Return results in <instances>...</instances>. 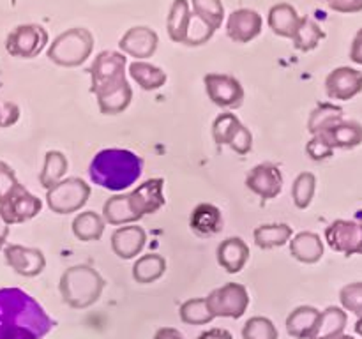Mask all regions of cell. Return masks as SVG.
I'll return each mask as SVG.
<instances>
[{
  "instance_id": "6da1fadb",
  "label": "cell",
  "mask_w": 362,
  "mask_h": 339,
  "mask_svg": "<svg viewBox=\"0 0 362 339\" xmlns=\"http://www.w3.org/2000/svg\"><path fill=\"white\" fill-rule=\"evenodd\" d=\"M53 327L55 320L30 293L0 288V339H45Z\"/></svg>"
},
{
  "instance_id": "7a4b0ae2",
  "label": "cell",
  "mask_w": 362,
  "mask_h": 339,
  "mask_svg": "<svg viewBox=\"0 0 362 339\" xmlns=\"http://www.w3.org/2000/svg\"><path fill=\"white\" fill-rule=\"evenodd\" d=\"M144 172V161L127 148H105L92 157L88 175L95 186L120 193L138 182Z\"/></svg>"
},
{
  "instance_id": "3957f363",
  "label": "cell",
  "mask_w": 362,
  "mask_h": 339,
  "mask_svg": "<svg viewBox=\"0 0 362 339\" xmlns=\"http://www.w3.org/2000/svg\"><path fill=\"white\" fill-rule=\"evenodd\" d=\"M59 290L67 306L73 309H87L101 299L105 279L90 265H73L60 275Z\"/></svg>"
},
{
  "instance_id": "277c9868",
  "label": "cell",
  "mask_w": 362,
  "mask_h": 339,
  "mask_svg": "<svg viewBox=\"0 0 362 339\" xmlns=\"http://www.w3.org/2000/svg\"><path fill=\"white\" fill-rule=\"evenodd\" d=\"M94 35L85 27H73L49 42L48 59L62 67H78L92 55Z\"/></svg>"
},
{
  "instance_id": "5b68a950",
  "label": "cell",
  "mask_w": 362,
  "mask_h": 339,
  "mask_svg": "<svg viewBox=\"0 0 362 339\" xmlns=\"http://www.w3.org/2000/svg\"><path fill=\"white\" fill-rule=\"evenodd\" d=\"M90 186L80 177H67L46 189V203L55 214L66 215L81 210L90 198Z\"/></svg>"
},
{
  "instance_id": "8992f818",
  "label": "cell",
  "mask_w": 362,
  "mask_h": 339,
  "mask_svg": "<svg viewBox=\"0 0 362 339\" xmlns=\"http://www.w3.org/2000/svg\"><path fill=\"white\" fill-rule=\"evenodd\" d=\"M207 307L214 318H240L250 307V292L240 282H226L212 290L207 297Z\"/></svg>"
},
{
  "instance_id": "52a82bcc",
  "label": "cell",
  "mask_w": 362,
  "mask_h": 339,
  "mask_svg": "<svg viewBox=\"0 0 362 339\" xmlns=\"http://www.w3.org/2000/svg\"><path fill=\"white\" fill-rule=\"evenodd\" d=\"M126 66L127 60L124 53L113 52V49H105V52L98 53L94 62L88 67L92 94L95 95L98 92L126 81Z\"/></svg>"
},
{
  "instance_id": "ba28073f",
  "label": "cell",
  "mask_w": 362,
  "mask_h": 339,
  "mask_svg": "<svg viewBox=\"0 0 362 339\" xmlns=\"http://www.w3.org/2000/svg\"><path fill=\"white\" fill-rule=\"evenodd\" d=\"M49 42L48 30L37 23L18 25L6 39V52L16 59H35Z\"/></svg>"
},
{
  "instance_id": "9c48e42d",
  "label": "cell",
  "mask_w": 362,
  "mask_h": 339,
  "mask_svg": "<svg viewBox=\"0 0 362 339\" xmlns=\"http://www.w3.org/2000/svg\"><path fill=\"white\" fill-rule=\"evenodd\" d=\"M205 92L216 106L225 109H237L244 102V88L232 74L209 73L204 76Z\"/></svg>"
},
{
  "instance_id": "30bf717a",
  "label": "cell",
  "mask_w": 362,
  "mask_h": 339,
  "mask_svg": "<svg viewBox=\"0 0 362 339\" xmlns=\"http://www.w3.org/2000/svg\"><path fill=\"white\" fill-rule=\"evenodd\" d=\"M329 247L345 256L362 254V222L336 219L325 228Z\"/></svg>"
},
{
  "instance_id": "8fae6325",
  "label": "cell",
  "mask_w": 362,
  "mask_h": 339,
  "mask_svg": "<svg viewBox=\"0 0 362 339\" xmlns=\"http://www.w3.org/2000/svg\"><path fill=\"white\" fill-rule=\"evenodd\" d=\"M127 200H129L131 210L140 221L144 215L156 214L161 210L166 203L165 198V179L156 177V179H148L141 182L136 189L127 193Z\"/></svg>"
},
{
  "instance_id": "7c38bea8",
  "label": "cell",
  "mask_w": 362,
  "mask_h": 339,
  "mask_svg": "<svg viewBox=\"0 0 362 339\" xmlns=\"http://www.w3.org/2000/svg\"><path fill=\"white\" fill-rule=\"evenodd\" d=\"M41 208L42 201L30 191L25 189L21 184L0 203V212L9 225H21V222L30 221L41 212Z\"/></svg>"
},
{
  "instance_id": "4fadbf2b",
  "label": "cell",
  "mask_w": 362,
  "mask_h": 339,
  "mask_svg": "<svg viewBox=\"0 0 362 339\" xmlns=\"http://www.w3.org/2000/svg\"><path fill=\"white\" fill-rule=\"evenodd\" d=\"M6 263L23 278H35L46 268V256L41 249L25 247L21 244H9L4 247Z\"/></svg>"
},
{
  "instance_id": "5bb4252c",
  "label": "cell",
  "mask_w": 362,
  "mask_h": 339,
  "mask_svg": "<svg viewBox=\"0 0 362 339\" xmlns=\"http://www.w3.org/2000/svg\"><path fill=\"white\" fill-rule=\"evenodd\" d=\"M246 187L262 200H274L283 189V173L272 162H260L246 177Z\"/></svg>"
},
{
  "instance_id": "9a60e30c",
  "label": "cell",
  "mask_w": 362,
  "mask_h": 339,
  "mask_svg": "<svg viewBox=\"0 0 362 339\" xmlns=\"http://www.w3.org/2000/svg\"><path fill=\"white\" fill-rule=\"evenodd\" d=\"M325 92L329 99L350 101L362 92V73L349 66L336 67L325 78Z\"/></svg>"
},
{
  "instance_id": "2e32d148",
  "label": "cell",
  "mask_w": 362,
  "mask_h": 339,
  "mask_svg": "<svg viewBox=\"0 0 362 339\" xmlns=\"http://www.w3.org/2000/svg\"><path fill=\"white\" fill-rule=\"evenodd\" d=\"M262 27H264V18L258 11L247 9H235L226 20V34L233 42L246 44L257 39L260 35Z\"/></svg>"
},
{
  "instance_id": "e0dca14e",
  "label": "cell",
  "mask_w": 362,
  "mask_h": 339,
  "mask_svg": "<svg viewBox=\"0 0 362 339\" xmlns=\"http://www.w3.org/2000/svg\"><path fill=\"white\" fill-rule=\"evenodd\" d=\"M159 35L151 27H131L126 34L120 37L119 48L120 53L129 55L136 60H145L158 52Z\"/></svg>"
},
{
  "instance_id": "ac0fdd59",
  "label": "cell",
  "mask_w": 362,
  "mask_h": 339,
  "mask_svg": "<svg viewBox=\"0 0 362 339\" xmlns=\"http://www.w3.org/2000/svg\"><path fill=\"white\" fill-rule=\"evenodd\" d=\"M145 244H147V233L136 222L134 225L119 226L112 233V251L120 260H133V258H136L144 251Z\"/></svg>"
},
{
  "instance_id": "d6986e66",
  "label": "cell",
  "mask_w": 362,
  "mask_h": 339,
  "mask_svg": "<svg viewBox=\"0 0 362 339\" xmlns=\"http://www.w3.org/2000/svg\"><path fill=\"white\" fill-rule=\"evenodd\" d=\"M250 246L240 237H228L223 240L216 251L219 267L225 268L228 274H239L250 261Z\"/></svg>"
},
{
  "instance_id": "ffe728a7",
  "label": "cell",
  "mask_w": 362,
  "mask_h": 339,
  "mask_svg": "<svg viewBox=\"0 0 362 339\" xmlns=\"http://www.w3.org/2000/svg\"><path fill=\"white\" fill-rule=\"evenodd\" d=\"M318 136L327 141L332 150L336 148H356L362 143V124L357 120H339Z\"/></svg>"
},
{
  "instance_id": "44dd1931",
  "label": "cell",
  "mask_w": 362,
  "mask_h": 339,
  "mask_svg": "<svg viewBox=\"0 0 362 339\" xmlns=\"http://www.w3.org/2000/svg\"><path fill=\"white\" fill-rule=\"evenodd\" d=\"M290 254L300 263L313 265L324 256V240L318 233L299 232L288 240Z\"/></svg>"
},
{
  "instance_id": "7402d4cb",
  "label": "cell",
  "mask_w": 362,
  "mask_h": 339,
  "mask_svg": "<svg viewBox=\"0 0 362 339\" xmlns=\"http://www.w3.org/2000/svg\"><path fill=\"white\" fill-rule=\"evenodd\" d=\"M225 225L221 210L212 203H200L193 208L189 226L198 237H212L219 233Z\"/></svg>"
},
{
  "instance_id": "603a6c76",
  "label": "cell",
  "mask_w": 362,
  "mask_h": 339,
  "mask_svg": "<svg viewBox=\"0 0 362 339\" xmlns=\"http://www.w3.org/2000/svg\"><path fill=\"white\" fill-rule=\"evenodd\" d=\"M193 21V13L187 0H173L170 7L168 18H166V30L170 39L179 44H187V35Z\"/></svg>"
},
{
  "instance_id": "cb8c5ba5",
  "label": "cell",
  "mask_w": 362,
  "mask_h": 339,
  "mask_svg": "<svg viewBox=\"0 0 362 339\" xmlns=\"http://www.w3.org/2000/svg\"><path fill=\"white\" fill-rule=\"evenodd\" d=\"M299 21V13H297L296 7L288 2H279L269 9V28H271L276 35H279V37L292 39L293 34H296Z\"/></svg>"
},
{
  "instance_id": "d4e9b609",
  "label": "cell",
  "mask_w": 362,
  "mask_h": 339,
  "mask_svg": "<svg viewBox=\"0 0 362 339\" xmlns=\"http://www.w3.org/2000/svg\"><path fill=\"white\" fill-rule=\"evenodd\" d=\"M95 99H98V106L101 113H105V115H119L124 109L129 108L131 101H133V88L126 80L122 83L115 85V87L98 92Z\"/></svg>"
},
{
  "instance_id": "484cf974",
  "label": "cell",
  "mask_w": 362,
  "mask_h": 339,
  "mask_svg": "<svg viewBox=\"0 0 362 339\" xmlns=\"http://www.w3.org/2000/svg\"><path fill=\"white\" fill-rule=\"evenodd\" d=\"M346 311L338 306H329L325 311H320V318L317 321L315 332L310 339H336L345 334Z\"/></svg>"
},
{
  "instance_id": "4316f807",
  "label": "cell",
  "mask_w": 362,
  "mask_h": 339,
  "mask_svg": "<svg viewBox=\"0 0 362 339\" xmlns=\"http://www.w3.org/2000/svg\"><path fill=\"white\" fill-rule=\"evenodd\" d=\"M320 311L313 306H299L286 318V332L296 339H310L315 332Z\"/></svg>"
},
{
  "instance_id": "83f0119b",
  "label": "cell",
  "mask_w": 362,
  "mask_h": 339,
  "mask_svg": "<svg viewBox=\"0 0 362 339\" xmlns=\"http://www.w3.org/2000/svg\"><path fill=\"white\" fill-rule=\"evenodd\" d=\"M129 74L136 81L138 87L148 92L158 90V88H161L168 81V74L161 67L154 66L151 62H145V60H134V62H131Z\"/></svg>"
},
{
  "instance_id": "f1b7e54d",
  "label": "cell",
  "mask_w": 362,
  "mask_h": 339,
  "mask_svg": "<svg viewBox=\"0 0 362 339\" xmlns=\"http://www.w3.org/2000/svg\"><path fill=\"white\" fill-rule=\"evenodd\" d=\"M293 230L286 222H271V225H260L255 228L253 239L260 249H274L288 244L292 239Z\"/></svg>"
},
{
  "instance_id": "f546056e",
  "label": "cell",
  "mask_w": 362,
  "mask_h": 339,
  "mask_svg": "<svg viewBox=\"0 0 362 339\" xmlns=\"http://www.w3.org/2000/svg\"><path fill=\"white\" fill-rule=\"evenodd\" d=\"M73 228L74 237L81 242H92V240H101L103 233H105L106 221L103 215H99L94 210H85L80 212L76 218L73 219Z\"/></svg>"
},
{
  "instance_id": "4dcf8cb0",
  "label": "cell",
  "mask_w": 362,
  "mask_h": 339,
  "mask_svg": "<svg viewBox=\"0 0 362 339\" xmlns=\"http://www.w3.org/2000/svg\"><path fill=\"white\" fill-rule=\"evenodd\" d=\"M166 272V260L158 253L141 254L133 265V279L140 285H151L161 279Z\"/></svg>"
},
{
  "instance_id": "1f68e13d",
  "label": "cell",
  "mask_w": 362,
  "mask_h": 339,
  "mask_svg": "<svg viewBox=\"0 0 362 339\" xmlns=\"http://www.w3.org/2000/svg\"><path fill=\"white\" fill-rule=\"evenodd\" d=\"M103 219L112 226H126L138 222V218L131 210L127 194H115L103 205Z\"/></svg>"
},
{
  "instance_id": "d6a6232c",
  "label": "cell",
  "mask_w": 362,
  "mask_h": 339,
  "mask_svg": "<svg viewBox=\"0 0 362 339\" xmlns=\"http://www.w3.org/2000/svg\"><path fill=\"white\" fill-rule=\"evenodd\" d=\"M69 161L60 150H48L45 155V165H42L41 173H39V184L45 189H49L60 180L66 179Z\"/></svg>"
},
{
  "instance_id": "836d02e7",
  "label": "cell",
  "mask_w": 362,
  "mask_h": 339,
  "mask_svg": "<svg viewBox=\"0 0 362 339\" xmlns=\"http://www.w3.org/2000/svg\"><path fill=\"white\" fill-rule=\"evenodd\" d=\"M322 39H325V32L322 30L320 25L308 16H300L297 30L293 34V48L299 52H311L320 44Z\"/></svg>"
},
{
  "instance_id": "e575fe53",
  "label": "cell",
  "mask_w": 362,
  "mask_h": 339,
  "mask_svg": "<svg viewBox=\"0 0 362 339\" xmlns=\"http://www.w3.org/2000/svg\"><path fill=\"white\" fill-rule=\"evenodd\" d=\"M339 120H343V109L332 102H322L311 112L310 119H308V131L311 133V136H315V134L324 133L325 129L338 124Z\"/></svg>"
},
{
  "instance_id": "d590c367",
  "label": "cell",
  "mask_w": 362,
  "mask_h": 339,
  "mask_svg": "<svg viewBox=\"0 0 362 339\" xmlns=\"http://www.w3.org/2000/svg\"><path fill=\"white\" fill-rule=\"evenodd\" d=\"M191 7H193L194 16L214 32L223 25L225 6L221 0H191Z\"/></svg>"
},
{
  "instance_id": "8d00e7d4",
  "label": "cell",
  "mask_w": 362,
  "mask_h": 339,
  "mask_svg": "<svg viewBox=\"0 0 362 339\" xmlns=\"http://www.w3.org/2000/svg\"><path fill=\"white\" fill-rule=\"evenodd\" d=\"M315 191H317V177L311 172L299 173L292 186V198L296 207L300 210L310 207L315 198Z\"/></svg>"
},
{
  "instance_id": "74e56055",
  "label": "cell",
  "mask_w": 362,
  "mask_h": 339,
  "mask_svg": "<svg viewBox=\"0 0 362 339\" xmlns=\"http://www.w3.org/2000/svg\"><path fill=\"white\" fill-rule=\"evenodd\" d=\"M180 320L186 325H207L214 320L207 307V300L205 297L200 299H189L180 306L179 309Z\"/></svg>"
},
{
  "instance_id": "f35d334b",
  "label": "cell",
  "mask_w": 362,
  "mask_h": 339,
  "mask_svg": "<svg viewBox=\"0 0 362 339\" xmlns=\"http://www.w3.org/2000/svg\"><path fill=\"white\" fill-rule=\"evenodd\" d=\"M240 126H243V122H240L235 113H221L212 122V138L218 145H230V141L233 140Z\"/></svg>"
},
{
  "instance_id": "ab89813d",
  "label": "cell",
  "mask_w": 362,
  "mask_h": 339,
  "mask_svg": "<svg viewBox=\"0 0 362 339\" xmlns=\"http://www.w3.org/2000/svg\"><path fill=\"white\" fill-rule=\"evenodd\" d=\"M279 332L274 321L265 316H253L244 323L243 339H278Z\"/></svg>"
},
{
  "instance_id": "60d3db41",
  "label": "cell",
  "mask_w": 362,
  "mask_h": 339,
  "mask_svg": "<svg viewBox=\"0 0 362 339\" xmlns=\"http://www.w3.org/2000/svg\"><path fill=\"white\" fill-rule=\"evenodd\" d=\"M339 302L345 311L362 316V281L343 286L339 290Z\"/></svg>"
},
{
  "instance_id": "b9f144b4",
  "label": "cell",
  "mask_w": 362,
  "mask_h": 339,
  "mask_svg": "<svg viewBox=\"0 0 362 339\" xmlns=\"http://www.w3.org/2000/svg\"><path fill=\"white\" fill-rule=\"evenodd\" d=\"M18 186H20V180H18L14 170L11 168L7 162L0 161V203H2Z\"/></svg>"
},
{
  "instance_id": "7bdbcfd3",
  "label": "cell",
  "mask_w": 362,
  "mask_h": 339,
  "mask_svg": "<svg viewBox=\"0 0 362 339\" xmlns=\"http://www.w3.org/2000/svg\"><path fill=\"white\" fill-rule=\"evenodd\" d=\"M306 154L310 155V159H313V161H325V159L332 157L334 150L329 147L327 141H325L324 138L315 134V136H311V140L308 141Z\"/></svg>"
},
{
  "instance_id": "ee69618b",
  "label": "cell",
  "mask_w": 362,
  "mask_h": 339,
  "mask_svg": "<svg viewBox=\"0 0 362 339\" xmlns=\"http://www.w3.org/2000/svg\"><path fill=\"white\" fill-rule=\"evenodd\" d=\"M228 147L239 155L250 154L251 148H253V134H251V131L244 124L239 127V131L235 133L233 140L230 141Z\"/></svg>"
},
{
  "instance_id": "f6af8a7d",
  "label": "cell",
  "mask_w": 362,
  "mask_h": 339,
  "mask_svg": "<svg viewBox=\"0 0 362 339\" xmlns=\"http://www.w3.org/2000/svg\"><path fill=\"white\" fill-rule=\"evenodd\" d=\"M20 120V106L13 101H0V127H11Z\"/></svg>"
},
{
  "instance_id": "bcb514c9",
  "label": "cell",
  "mask_w": 362,
  "mask_h": 339,
  "mask_svg": "<svg viewBox=\"0 0 362 339\" xmlns=\"http://www.w3.org/2000/svg\"><path fill=\"white\" fill-rule=\"evenodd\" d=\"M332 11L341 14H354V13H361L362 11V0H332L329 4Z\"/></svg>"
},
{
  "instance_id": "7dc6e473",
  "label": "cell",
  "mask_w": 362,
  "mask_h": 339,
  "mask_svg": "<svg viewBox=\"0 0 362 339\" xmlns=\"http://www.w3.org/2000/svg\"><path fill=\"white\" fill-rule=\"evenodd\" d=\"M198 339H233V335L228 328L214 327V328H209V331L202 332V334L198 335Z\"/></svg>"
},
{
  "instance_id": "c3c4849f",
  "label": "cell",
  "mask_w": 362,
  "mask_h": 339,
  "mask_svg": "<svg viewBox=\"0 0 362 339\" xmlns=\"http://www.w3.org/2000/svg\"><path fill=\"white\" fill-rule=\"evenodd\" d=\"M350 59H352V62L362 66V28H359V32H357L356 37H354V41H352V48H350Z\"/></svg>"
},
{
  "instance_id": "681fc988",
  "label": "cell",
  "mask_w": 362,
  "mask_h": 339,
  "mask_svg": "<svg viewBox=\"0 0 362 339\" xmlns=\"http://www.w3.org/2000/svg\"><path fill=\"white\" fill-rule=\"evenodd\" d=\"M152 339H184V335L182 332L173 327H163L156 332Z\"/></svg>"
},
{
  "instance_id": "f907efd6",
  "label": "cell",
  "mask_w": 362,
  "mask_h": 339,
  "mask_svg": "<svg viewBox=\"0 0 362 339\" xmlns=\"http://www.w3.org/2000/svg\"><path fill=\"white\" fill-rule=\"evenodd\" d=\"M9 222L4 219L2 212H0V249L7 246V237H9Z\"/></svg>"
},
{
  "instance_id": "816d5d0a",
  "label": "cell",
  "mask_w": 362,
  "mask_h": 339,
  "mask_svg": "<svg viewBox=\"0 0 362 339\" xmlns=\"http://www.w3.org/2000/svg\"><path fill=\"white\" fill-rule=\"evenodd\" d=\"M356 332L362 338V316H359V320L356 321Z\"/></svg>"
},
{
  "instance_id": "f5cc1de1",
  "label": "cell",
  "mask_w": 362,
  "mask_h": 339,
  "mask_svg": "<svg viewBox=\"0 0 362 339\" xmlns=\"http://www.w3.org/2000/svg\"><path fill=\"white\" fill-rule=\"evenodd\" d=\"M336 339H356V338H352V335H346V334H343V335H339V338H336Z\"/></svg>"
},
{
  "instance_id": "db71d44e",
  "label": "cell",
  "mask_w": 362,
  "mask_h": 339,
  "mask_svg": "<svg viewBox=\"0 0 362 339\" xmlns=\"http://www.w3.org/2000/svg\"><path fill=\"white\" fill-rule=\"evenodd\" d=\"M324 2H327V4H331V2H332V0H324Z\"/></svg>"
}]
</instances>
